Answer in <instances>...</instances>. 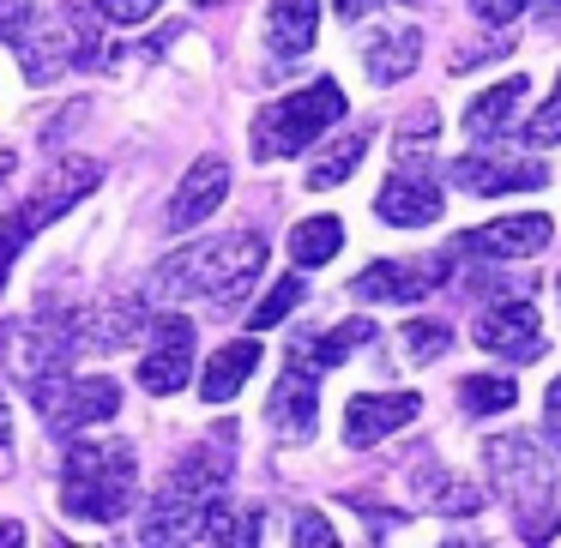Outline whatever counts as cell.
<instances>
[{"instance_id": "6da1fadb", "label": "cell", "mask_w": 561, "mask_h": 548, "mask_svg": "<svg viewBox=\"0 0 561 548\" xmlns=\"http://www.w3.org/2000/svg\"><path fill=\"white\" fill-rule=\"evenodd\" d=\"M260 266H266V242L254 230H236V235H211V242L194 247H175L170 259L158 266V290L163 295H206L218 314L248 302Z\"/></svg>"}, {"instance_id": "7a4b0ae2", "label": "cell", "mask_w": 561, "mask_h": 548, "mask_svg": "<svg viewBox=\"0 0 561 548\" xmlns=\"http://www.w3.org/2000/svg\"><path fill=\"white\" fill-rule=\"evenodd\" d=\"M139 494V458L127 440H67L61 452V506L79 524H115Z\"/></svg>"}, {"instance_id": "3957f363", "label": "cell", "mask_w": 561, "mask_h": 548, "mask_svg": "<svg viewBox=\"0 0 561 548\" xmlns=\"http://www.w3.org/2000/svg\"><path fill=\"white\" fill-rule=\"evenodd\" d=\"M489 458V476H495V494L507 500L513 524L525 536H543L549 518H556L561 494H556V458L549 446H537L531 434H495L483 446Z\"/></svg>"}, {"instance_id": "277c9868", "label": "cell", "mask_w": 561, "mask_h": 548, "mask_svg": "<svg viewBox=\"0 0 561 548\" xmlns=\"http://www.w3.org/2000/svg\"><path fill=\"white\" fill-rule=\"evenodd\" d=\"M332 121H344V91H339V79H314L308 91L278 97L254 115V158L260 163L296 158V151H308Z\"/></svg>"}, {"instance_id": "5b68a950", "label": "cell", "mask_w": 561, "mask_h": 548, "mask_svg": "<svg viewBox=\"0 0 561 548\" xmlns=\"http://www.w3.org/2000/svg\"><path fill=\"white\" fill-rule=\"evenodd\" d=\"M98 182H103L98 163H85V158H61V163L49 170V182H43L37 194L25 199V206H7V211H0V290H7V278H13L19 247H25L49 218H61V211L73 206V199H85Z\"/></svg>"}, {"instance_id": "8992f818", "label": "cell", "mask_w": 561, "mask_h": 548, "mask_svg": "<svg viewBox=\"0 0 561 548\" xmlns=\"http://www.w3.org/2000/svg\"><path fill=\"white\" fill-rule=\"evenodd\" d=\"M0 355L13 368L19 386H37L49 374H67V362L79 355V314H25L13 326H0Z\"/></svg>"}, {"instance_id": "52a82bcc", "label": "cell", "mask_w": 561, "mask_h": 548, "mask_svg": "<svg viewBox=\"0 0 561 548\" xmlns=\"http://www.w3.org/2000/svg\"><path fill=\"white\" fill-rule=\"evenodd\" d=\"M31 398H37V416L49 422L55 440H73L85 434V428L110 422L115 410H122V386L115 380H67V374H49L31 386Z\"/></svg>"}, {"instance_id": "ba28073f", "label": "cell", "mask_w": 561, "mask_h": 548, "mask_svg": "<svg viewBox=\"0 0 561 548\" xmlns=\"http://www.w3.org/2000/svg\"><path fill=\"white\" fill-rule=\"evenodd\" d=\"M556 223L543 211H519V218H495V223H477L453 242V259H483V266H507V259H531L549 247Z\"/></svg>"}, {"instance_id": "9c48e42d", "label": "cell", "mask_w": 561, "mask_h": 548, "mask_svg": "<svg viewBox=\"0 0 561 548\" xmlns=\"http://www.w3.org/2000/svg\"><path fill=\"white\" fill-rule=\"evenodd\" d=\"M471 338H477V350L501 355V362H537V355H543V326H537V307L519 302V295L489 302L483 314H477Z\"/></svg>"}, {"instance_id": "30bf717a", "label": "cell", "mask_w": 561, "mask_h": 548, "mask_svg": "<svg viewBox=\"0 0 561 548\" xmlns=\"http://www.w3.org/2000/svg\"><path fill=\"white\" fill-rule=\"evenodd\" d=\"M187 374H194V319L187 314L151 319V350L139 362V386L151 398H170V392L187 386Z\"/></svg>"}, {"instance_id": "8fae6325", "label": "cell", "mask_w": 561, "mask_h": 548, "mask_svg": "<svg viewBox=\"0 0 561 548\" xmlns=\"http://www.w3.org/2000/svg\"><path fill=\"white\" fill-rule=\"evenodd\" d=\"M459 266L453 259V247H440L428 266H404V259H375L368 271H356V283H351V295L356 302H423L428 290H435L447 271Z\"/></svg>"}, {"instance_id": "7c38bea8", "label": "cell", "mask_w": 561, "mask_h": 548, "mask_svg": "<svg viewBox=\"0 0 561 548\" xmlns=\"http://www.w3.org/2000/svg\"><path fill=\"white\" fill-rule=\"evenodd\" d=\"M423 416V398L416 392H356L344 404V446H380L387 434H399L404 422Z\"/></svg>"}, {"instance_id": "4fadbf2b", "label": "cell", "mask_w": 561, "mask_h": 548, "mask_svg": "<svg viewBox=\"0 0 561 548\" xmlns=\"http://www.w3.org/2000/svg\"><path fill=\"white\" fill-rule=\"evenodd\" d=\"M266 422L278 428L284 440H308L320 422V368L290 355L284 362V380L272 386V404H266Z\"/></svg>"}, {"instance_id": "5bb4252c", "label": "cell", "mask_w": 561, "mask_h": 548, "mask_svg": "<svg viewBox=\"0 0 561 548\" xmlns=\"http://www.w3.org/2000/svg\"><path fill=\"white\" fill-rule=\"evenodd\" d=\"M543 182H549L543 163H513V158H489V151H465V158H453V187H465V194H477V199L531 194V187H543Z\"/></svg>"}, {"instance_id": "9a60e30c", "label": "cell", "mask_w": 561, "mask_h": 548, "mask_svg": "<svg viewBox=\"0 0 561 548\" xmlns=\"http://www.w3.org/2000/svg\"><path fill=\"white\" fill-rule=\"evenodd\" d=\"M224 194H230V163H224V158H199L194 170L182 175V187L170 194L163 223H170L175 235H182V230H199V223H206L211 211L224 206Z\"/></svg>"}, {"instance_id": "2e32d148", "label": "cell", "mask_w": 561, "mask_h": 548, "mask_svg": "<svg viewBox=\"0 0 561 548\" xmlns=\"http://www.w3.org/2000/svg\"><path fill=\"white\" fill-rule=\"evenodd\" d=\"M375 211L392 230H423V223L440 218V187L428 182V170H392L380 199H375Z\"/></svg>"}, {"instance_id": "e0dca14e", "label": "cell", "mask_w": 561, "mask_h": 548, "mask_svg": "<svg viewBox=\"0 0 561 548\" xmlns=\"http://www.w3.org/2000/svg\"><path fill=\"white\" fill-rule=\"evenodd\" d=\"M525 97H531L525 73H513V79H501V85H489L483 97H471V109H465V133H471L477 145H489V139H507L513 127H519Z\"/></svg>"}, {"instance_id": "ac0fdd59", "label": "cell", "mask_w": 561, "mask_h": 548, "mask_svg": "<svg viewBox=\"0 0 561 548\" xmlns=\"http://www.w3.org/2000/svg\"><path fill=\"white\" fill-rule=\"evenodd\" d=\"M314 31H320V0H272L266 43H272V55H278V67H290L296 55L314 49Z\"/></svg>"}, {"instance_id": "d6986e66", "label": "cell", "mask_w": 561, "mask_h": 548, "mask_svg": "<svg viewBox=\"0 0 561 548\" xmlns=\"http://www.w3.org/2000/svg\"><path fill=\"white\" fill-rule=\"evenodd\" d=\"M411 488L423 494V506L447 512V518H471V512L483 506V494H477V488L465 482V476L440 470L435 458H416V464H411Z\"/></svg>"}, {"instance_id": "ffe728a7", "label": "cell", "mask_w": 561, "mask_h": 548, "mask_svg": "<svg viewBox=\"0 0 561 548\" xmlns=\"http://www.w3.org/2000/svg\"><path fill=\"white\" fill-rule=\"evenodd\" d=\"M254 368H260V343L254 338L224 343V350L206 362V374H199V398H206V404H230L236 392L248 386V374H254Z\"/></svg>"}, {"instance_id": "44dd1931", "label": "cell", "mask_w": 561, "mask_h": 548, "mask_svg": "<svg viewBox=\"0 0 561 548\" xmlns=\"http://www.w3.org/2000/svg\"><path fill=\"white\" fill-rule=\"evenodd\" d=\"M416 61H423V31L416 25H399V31H387V37H375L368 55H363V67H368L375 85H399V79H411Z\"/></svg>"}, {"instance_id": "7402d4cb", "label": "cell", "mask_w": 561, "mask_h": 548, "mask_svg": "<svg viewBox=\"0 0 561 548\" xmlns=\"http://www.w3.org/2000/svg\"><path fill=\"white\" fill-rule=\"evenodd\" d=\"M146 326V302L122 295V302H103L98 314L79 319V350H122L134 331Z\"/></svg>"}, {"instance_id": "603a6c76", "label": "cell", "mask_w": 561, "mask_h": 548, "mask_svg": "<svg viewBox=\"0 0 561 548\" xmlns=\"http://www.w3.org/2000/svg\"><path fill=\"white\" fill-rule=\"evenodd\" d=\"M13 49H19V61H25V79H31V85H49V79H61L67 67H73V43H67V31L43 25V19L13 43Z\"/></svg>"}, {"instance_id": "cb8c5ba5", "label": "cell", "mask_w": 561, "mask_h": 548, "mask_svg": "<svg viewBox=\"0 0 561 548\" xmlns=\"http://www.w3.org/2000/svg\"><path fill=\"white\" fill-rule=\"evenodd\" d=\"M356 343H375V319L356 314V319H344V326H332L327 338H296L290 355H302V362H314L320 374H327V368H339L344 355L356 350Z\"/></svg>"}, {"instance_id": "d4e9b609", "label": "cell", "mask_w": 561, "mask_h": 548, "mask_svg": "<svg viewBox=\"0 0 561 548\" xmlns=\"http://www.w3.org/2000/svg\"><path fill=\"white\" fill-rule=\"evenodd\" d=\"M435 133H440L435 103H416V109L399 121V133H392V158H399V170H428V163H435Z\"/></svg>"}, {"instance_id": "484cf974", "label": "cell", "mask_w": 561, "mask_h": 548, "mask_svg": "<svg viewBox=\"0 0 561 548\" xmlns=\"http://www.w3.org/2000/svg\"><path fill=\"white\" fill-rule=\"evenodd\" d=\"M339 247H344V223L339 218H302L290 230V259L296 266H327Z\"/></svg>"}, {"instance_id": "4316f807", "label": "cell", "mask_w": 561, "mask_h": 548, "mask_svg": "<svg viewBox=\"0 0 561 548\" xmlns=\"http://www.w3.org/2000/svg\"><path fill=\"white\" fill-rule=\"evenodd\" d=\"M363 151H368V133L356 127V133H344L339 145H327V151H320V163L308 170V187H314V194H327V187L351 182V175H356V163H363Z\"/></svg>"}, {"instance_id": "83f0119b", "label": "cell", "mask_w": 561, "mask_h": 548, "mask_svg": "<svg viewBox=\"0 0 561 548\" xmlns=\"http://www.w3.org/2000/svg\"><path fill=\"white\" fill-rule=\"evenodd\" d=\"M513 380H501V374H471L459 386V404H465V416H501V410H513Z\"/></svg>"}, {"instance_id": "f1b7e54d", "label": "cell", "mask_w": 561, "mask_h": 548, "mask_svg": "<svg viewBox=\"0 0 561 548\" xmlns=\"http://www.w3.org/2000/svg\"><path fill=\"white\" fill-rule=\"evenodd\" d=\"M302 302V278H278L266 290V302L254 307V314H248V326L254 331H266V326H278V319H290V307Z\"/></svg>"}, {"instance_id": "f546056e", "label": "cell", "mask_w": 561, "mask_h": 548, "mask_svg": "<svg viewBox=\"0 0 561 548\" xmlns=\"http://www.w3.org/2000/svg\"><path fill=\"white\" fill-rule=\"evenodd\" d=\"M399 338H404V355H411V362H435V355L453 343V331L440 326V319H411Z\"/></svg>"}, {"instance_id": "4dcf8cb0", "label": "cell", "mask_w": 561, "mask_h": 548, "mask_svg": "<svg viewBox=\"0 0 561 548\" xmlns=\"http://www.w3.org/2000/svg\"><path fill=\"white\" fill-rule=\"evenodd\" d=\"M525 145H561V73H556V91H549V103L543 109L531 115V121H525Z\"/></svg>"}, {"instance_id": "1f68e13d", "label": "cell", "mask_w": 561, "mask_h": 548, "mask_svg": "<svg viewBox=\"0 0 561 548\" xmlns=\"http://www.w3.org/2000/svg\"><path fill=\"white\" fill-rule=\"evenodd\" d=\"M290 536H296V543H308V548H332V543H339V530H332L320 512H296V518H290Z\"/></svg>"}, {"instance_id": "d6a6232c", "label": "cell", "mask_w": 561, "mask_h": 548, "mask_svg": "<svg viewBox=\"0 0 561 548\" xmlns=\"http://www.w3.org/2000/svg\"><path fill=\"white\" fill-rule=\"evenodd\" d=\"M31 25H37V13H31V0H0V43H19Z\"/></svg>"}, {"instance_id": "836d02e7", "label": "cell", "mask_w": 561, "mask_h": 548, "mask_svg": "<svg viewBox=\"0 0 561 548\" xmlns=\"http://www.w3.org/2000/svg\"><path fill=\"white\" fill-rule=\"evenodd\" d=\"M98 7H103V19H115V25H146L163 0H98Z\"/></svg>"}, {"instance_id": "e575fe53", "label": "cell", "mask_w": 561, "mask_h": 548, "mask_svg": "<svg viewBox=\"0 0 561 548\" xmlns=\"http://www.w3.org/2000/svg\"><path fill=\"white\" fill-rule=\"evenodd\" d=\"M519 7H525V0H471V13L483 19V25H513Z\"/></svg>"}, {"instance_id": "d590c367", "label": "cell", "mask_w": 561, "mask_h": 548, "mask_svg": "<svg viewBox=\"0 0 561 548\" xmlns=\"http://www.w3.org/2000/svg\"><path fill=\"white\" fill-rule=\"evenodd\" d=\"M543 434H549V452H561V380L549 386V404H543Z\"/></svg>"}, {"instance_id": "8d00e7d4", "label": "cell", "mask_w": 561, "mask_h": 548, "mask_svg": "<svg viewBox=\"0 0 561 548\" xmlns=\"http://www.w3.org/2000/svg\"><path fill=\"white\" fill-rule=\"evenodd\" d=\"M0 476H13V410H7V392H0Z\"/></svg>"}, {"instance_id": "74e56055", "label": "cell", "mask_w": 561, "mask_h": 548, "mask_svg": "<svg viewBox=\"0 0 561 548\" xmlns=\"http://www.w3.org/2000/svg\"><path fill=\"white\" fill-rule=\"evenodd\" d=\"M332 13L344 19V25H356V19H368V13H380V0H332Z\"/></svg>"}, {"instance_id": "f35d334b", "label": "cell", "mask_w": 561, "mask_h": 548, "mask_svg": "<svg viewBox=\"0 0 561 548\" xmlns=\"http://www.w3.org/2000/svg\"><path fill=\"white\" fill-rule=\"evenodd\" d=\"M537 13H543L549 31H561V0H537Z\"/></svg>"}, {"instance_id": "ab89813d", "label": "cell", "mask_w": 561, "mask_h": 548, "mask_svg": "<svg viewBox=\"0 0 561 548\" xmlns=\"http://www.w3.org/2000/svg\"><path fill=\"white\" fill-rule=\"evenodd\" d=\"M13 543H25V524L7 518V524H0V548H13Z\"/></svg>"}, {"instance_id": "60d3db41", "label": "cell", "mask_w": 561, "mask_h": 548, "mask_svg": "<svg viewBox=\"0 0 561 548\" xmlns=\"http://www.w3.org/2000/svg\"><path fill=\"white\" fill-rule=\"evenodd\" d=\"M556 290H561V283H556Z\"/></svg>"}]
</instances>
